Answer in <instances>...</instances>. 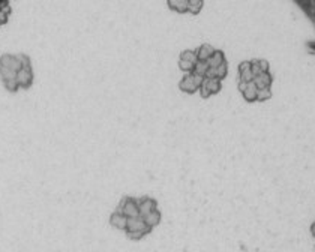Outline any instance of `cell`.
Returning a JSON list of instances; mask_svg holds the SVG:
<instances>
[{"label": "cell", "mask_w": 315, "mask_h": 252, "mask_svg": "<svg viewBox=\"0 0 315 252\" xmlns=\"http://www.w3.org/2000/svg\"><path fill=\"white\" fill-rule=\"evenodd\" d=\"M203 80H204L203 77L191 72L189 75H186L183 80L180 81V89L183 92H186V93H194V92H197L198 89L201 87Z\"/></svg>", "instance_id": "obj_1"}, {"label": "cell", "mask_w": 315, "mask_h": 252, "mask_svg": "<svg viewBox=\"0 0 315 252\" xmlns=\"http://www.w3.org/2000/svg\"><path fill=\"white\" fill-rule=\"evenodd\" d=\"M200 90H201L203 98H209V96H212L215 93H218L221 90V80H218V78H204Z\"/></svg>", "instance_id": "obj_2"}, {"label": "cell", "mask_w": 315, "mask_h": 252, "mask_svg": "<svg viewBox=\"0 0 315 252\" xmlns=\"http://www.w3.org/2000/svg\"><path fill=\"white\" fill-rule=\"evenodd\" d=\"M239 89L243 95V98L248 101V102H254V101L258 99V87L255 86V83H240Z\"/></svg>", "instance_id": "obj_3"}, {"label": "cell", "mask_w": 315, "mask_h": 252, "mask_svg": "<svg viewBox=\"0 0 315 252\" xmlns=\"http://www.w3.org/2000/svg\"><path fill=\"white\" fill-rule=\"evenodd\" d=\"M122 213L128 218H135L140 215V204L134 198H125L122 201Z\"/></svg>", "instance_id": "obj_4"}, {"label": "cell", "mask_w": 315, "mask_h": 252, "mask_svg": "<svg viewBox=\"0 0 315 252\" xmlns=\"http://www.w3.org/2000/svg\"><path fill=\"white\" fill-rule=\"evenodd\" d=\"M197 53L194 51H185L183 54L180 56V68L183 69L185 72H192L195 68V63H197Z\"/></svg>", "instance_id": "obj_5"}, {"label": "cell", "mask_w": 315, "mask_h": 252, "mask_svg": "<svg viewBox=\"0 0 315 252\" xmlns=\"http://www.w3.org/2000/svg\"><path fill=\"white\" fill-rule=\"evenodd\" d=\"M239 72H240V83H251L254 80L252 65L249 62L242 63L240 68H239Z\"/></svg>", "instance_id": "obj_6"}, {"label": "cell", "mask_w": 315, "mask_h": 252, "mask_svg": "<svg viewBox=\"0 0 315 252\" xmlns=\"http://www.w3.org/2000/svg\"><path fill=\"white\" fill-rule=\"evenodd\" d=\"M128 222H129L128 216L123 215L122 212H116V213L111 216V224H113L114 227H117V228H126V227H128Z\"/></svg>", "instance_id": "obj_7"}, {"label": "cell", "mask_w": 315, "mask_h": 252, "mask_svg": "<svg viewBox=\"0 0 315 252\" xmlns=\"http://www.w3.org/2000/svg\"><path fill=\"white\" fill-rule=\"evenodd\" d=\"M155 207H156V203H155V200H152V198L144 197V198L140 201V213H143V215L155 210Z\"/></svg>", "instance_id": "obj_8"}, {"label": "cell", "mask_w": 315, "mask_h": 252, "mask_svg": "<svg viewBox=\"0 0 315 252\" xmlns=\"http://www.w3.org/2000/svg\"><path fill=\"white\" fill-rule=\"evenodd\" d=\"M269 98H270L269 89H261V90H258V99H257V101H266V99H269Z\"/></svg>", "instance_id": "obj_9"}]
</instances>
